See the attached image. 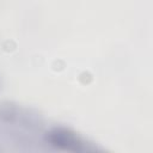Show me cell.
<instances>
[{"mask_svg":"<svg viewBox=\"0 0 153 153\" xmlns=\"http://www.w3.org/2000/svg\"><path fill=\"white\" fill-rule=\"evenodd\" d=\"M51 142L56 146H60V147H63V148H67V149H79L81 143H79V141L71 134L68 133H55V134H51Z\"/></svg>","mask_w":153,"mask_h":153,"instance_id":"1","label":"cell"}]
</instances>
